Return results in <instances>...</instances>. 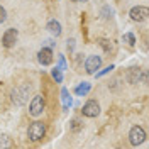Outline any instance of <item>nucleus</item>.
<instances>
[{"mask_svg": "<svg viewBox=\"0 0 149 149\" xmlns=\"http://www.w3.org/2000/svg\"><path fill=\"white\" fill-rule=\"evenodd\" d=\"M29 93H31V85L29 83H22L15 86L12 93H10V97H12V102L15 103V105H24V103L29 100Z\"/></svg>", "mask_w": 149, "mask_h": 149, "instance_id": "nucleus-1", "label": "nucleus"}, {"mask_svg": "<svg viewBox=\"0 0 149 149\" xmlns=\"http://www.w3.org/2000/svg\"><path fill=\"white\" fill-rule=\"evenodd\" d=\"M44 134H46V125H44V122H41V120L32 122L27 129V137L32 141V142L41 141L44 137Z\"/></svg>", "mask_w": 149, "mask_h": 149, "instance_id": "nucleus-2", "label": "nucleus"}, {"mask_svg": "<svg viewBox=\"0 0 149 149\" xmlns=\"http://www.w3.org/2000/svg\"><path fill=\"white\" fill-rule=\"evenodd\" d=\"M44 107H46V102H44V97L42 95H34L32 100L29 103V113L32 117H39L42 112H44Z\"/></svg>", "mask_w": 149, "mask_h": 149, "instance_id": "nucleus-3", "label": "nucleus"}, {"mask_svg": "<svg viewBox=\"0 0 149 149\" xmlns=\"http://www.w3.org/2000/svg\"><path fill=\"white\" fill-rule=\"evenodd\" d=\"M146 141V132L141 125H134L129 130V142L132 146H141L142 142Z\"/></svg>", "mask_w": 149, "mask_h": 149, "instance_id": "nucleus-4", "label": "nucleus"}, {"mask_svg": "<svg viewBox=\"0 0 149 149\" xmlns=\"http://www.w3.org/2000/svg\"><path fill=\"white\" fill-rule=\"evenodd\" d=\"M127 80H129V83H142L146 85L148 83V74L144 73V70H141V68H130L129 71H127Z\"/></svg>", "mask_w": 149, "mask_h": 149, "instance_id": "nucleus-5", "label": "nucleus"}, {"mask_svg": "<svg viewBox=\"0 0 149 149\" xmlns=\"http://www.w3.org/2000/svg\"><path fill=\"white\" fill-rule=\"evenodd\" d=\"M129 15H130V19H132L134 22H144V20H148L149 9L144 7V5H136V7L130 9Z\"/></svg>", "mask_w": 149, "mask_h": 149, "instance_id": "nucleus-6", "label": "nucleus"}, {"mask_svg": "<svg viewBox=\"0 0 149 149\" xmlns=\"http://www.w3.org/2000/svg\"><path fill=\"white\" fill-rule=\"evenodd\" d=\"M100 66H102V58L97 54H90L85 61V71L88 74H93L97 73V70H100Z\"/></svg>", "mask_w": 149, "mask_h": 149, "instance_id": "nucleus-7", "label": "nucleus"}, {"mask_svg": "<svg viewBox=\"0 0 149 149\" xmlns=\"http://www.w3.org/2000/svg\"><path fill=\"white\" fill-rule=\"evenodd\" d=\"M81 112H83L85 117L93 119V117H97V115L100 113V105H98V102H95V100H88V102L83 105Z\"/></svg>", "mask_w": 149, "mask_h": 149, "instance_id": "nucleus-8", "label": "nucleus"}, {"mask_svg": "<svg viewBox=\"0 0 149 149\" xmlns=\"http://www.w3.org/2000/svg\"><path fill=\"white\" fill-rule=\"evenodd\" d=\"M17 37H19V32L17 29H7L2 36V44L5 47H12L15 42H17Z\"/></svg>", "mask_w": 149, "mask_h": 149, "instance_id": "nucleus-9", "label": "nucleus"}, {"mask_svg": "<svg viewBox=\"0 0 149 149\" xmlns=\"http://www.w3.org/2000/svg\"><path fill=\"white\" fill-rule=\"evenodd\" d=\"M37 61L42 66L51 65V63H53V51H51V47H42V49L37 53Z\"/></svg>", "mask_w": 149, "mask_h": 149, "instance_id": "nucleus-10", "label": "nucleus"}, {"mask_svg": "<svg viewBox=\"0 0 149 149\" xmlns=\"http://www.w3.org/2000/svg\"><path fill=\"white\" fill-rule=\"evenodd\" d=\"M61 102H63V110L65 112H68L70 107L73 105V100H71V95H70L68 88H61Z\"/></svg>", "mask_w": 149, "mask_h": 149, "instance_id": "nucleus-11", "label": "nucleus"}, {"mask_svg": "<svg viewBox=\"0 0 149 149\" xmlns=\"http://www.w3.org/2000/svg\"><path fill=\"white\" fill-rule=\"evenodd\" d=\"M46 29L53 34V36H61V32H63V29H61V24L56 20V19H53V20H49L47 22V26H46Z\"/></svg>", "mask_w": 149, "mask_h": 149, "instance_id": "nucleus-12", "label": "nucleus"}, {"mask_svg": "<svg viewBox=\"0 0 149 149\" xmlns=\"http://www.w3.org/2000/svg\"><path fill=\"white\" fill-rule=\"evenodd\" d=\"M100 46H102V49L105 51V53H109V54H113L115 53V46L112 44V41H109V39H103V37H100L98 41H97Z\"/></svg>", "mask_w": 149, "mask_h": 149, "instance_id": "nucleus-13", "label": "nucleus"}, {"mask_svg": "<svg viewBox=\"0 0 149 149\" xmlns=\"http://www.w3.org/2000/svg\"><path fill=\"white\" fill-rule=\"evenodd\" d=\"M92 90V83H88V81H83V83H80L76 88H74V93L78 95V97H85L86 93Z\"/></svg>", "mask_w": 149, "mask_h": 149, "instance_id": "nucleus-14", "label": "nucleus"}, {"mask_svg": "<svg viewBox=\"0 0 149 149\" xmlns=\"http://www.w3.org/2000/svg\"><path fill=\"white\" fill-rule=\"evenodd\" d=\"M122 41H124V42H127L129 46H136V36H134L132 32L124 34V36H122Z\"/></svg>", "mask_w": 149, "mask_h": 149, "instance_id": "nucleus-15", "label": "nucleus"}, {"mask_svg": "<svg viewBox=\"0 0 149 149\" xmlns=\"http://www.w3.org/2000/svg\"><path fill=\"white\" fill-rule=\"evenodd\" d=\"M51 76L56 80V83H63V71H61V70L54 68V70L51 71Z\"/></svg>", "mask_w": 149, "mask_h": 149, "instance_id": "nucleus-16", "label": "nucleus"}, {"mask_svg": "<svg viewBox=\"0 0 149 149\" xmlns=\"http://www.w3.org/2000/svg\"><path fill=\"white\" fill-rule=\"evenodd\" d=\"M58 70H61V71L68 70V65H66V59L63 54H59V58H58Z\"/></svg>", "mask_w": 149, "mask_h": 149, "instance_id": "nucleus-17", "label": "nucleus"}, {"mask_svg": "<svg viewBox=\"0 0 149 149\" xmlns=\"http://www.w3.org/2000/svg\"><path fill=\"white\" fill-rule=\"evenodd\" d=\"M81 127H83L81 120H78V119H73V120H71V130H74V132H76V130H80Z\"/></svg>", "mask_w": 149, "mask_h": 149, "instance_id": "nucleus-18", "label": "nucleus"}, {"mask_svg": "<svg viewBox=\"0 0 149 149\" xmlns=\"http://www.w3.org/2000/svg\"><path fill=\"white\" fill-rule=\"evenodd\" d=\"M10 146V139L7 136H0V148H9Z\"/></svg>", "mask_w": 149, "mask_h": 149, "instance_id": "nucleus-19", "label": "nucleus"}, {"mask_svg": "<svg viewBox=\"0 0 149 149\" xmlns=\"http://www.w3.org/2000/svg\"><path fill=\"white\" fill-rule=\"evenodd\" d=\"M112 70H113V65H110V66H107L105 70H102V71H98V73H93L97 78H100V76H103V74H107V73H110Z\"/></svg>", "mask_w": 149, "mask_h": 149, "instance_id": "nucleus-20", "label": "nucleus"}, {"mask_svg": "<svg viewBox=\"0 0 149 149\" xmlns=\"http://www.w3.org/2000/svg\"><path fill=\"white\" fill-rule=\"evenodd\" d=\"M5 19H7V10H5L3 7H2V5H0V24H2Z\"/></svg>", "mask_w": 149, "mask_h": 149, "instance_id": "nucleus-21", "label": "nucleus"}, {"mask_svg": "<svg viewBox=\"0 0 149 149\" xmlns=\"http://www.w3.org/2000/svg\"><path fill=\"white\" fill-rule=\"evenodd\" d=\"M66 47H68V51L71 53L74 49V39H68V44H66Z\"/></svg>", "mask_w": 149, "mask_h": 149, "instance_id": "nucleus-22", "label": "nucleus"}, {"mask_svg": "<svg viewBox=\"0 0 149 149\" xmlns=\"http://www.w3.org/2000/svg\"><path fill=\"white\" fill-rule=\"evenodd\" d=\"M73 2H88V0H73Z\"/></svg>", "mask_w": 149, "mask_h": 149, "instance_id": "nucleus-23", "label": "nucleus"}]
</instances>
